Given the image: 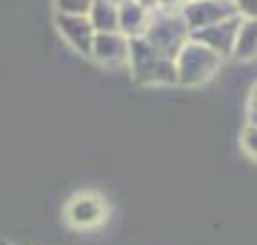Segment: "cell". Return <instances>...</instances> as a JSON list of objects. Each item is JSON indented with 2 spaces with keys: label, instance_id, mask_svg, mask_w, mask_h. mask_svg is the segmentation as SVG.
<instances>
[{
  "label": "cell",
  "instance_id": "cell-1",
  "mask_svg": "<svg viewBox=\"0 0 257 245\" xmlns=\"http://www.w3.org/2000/svg\"><path fill=\"white\" fill-rule=\"evenodd\" d=\"M175 66H177V86H203L220 72L223 57L214 55L211 49H206L197 40H189L177 52Z\"/></svg>",
  "mask_w": 257,
  "mask_h": 245
},
{
  "label": "cell",
  "instance_id": "cell-2",
  "mask_svg": "<svg viewBox=\"0 0 257 245\" xmlns=\"http://www.w3.org/2000/svg\"><path fill=\"white\" fill-rule=\"evenodd\" d=\"M143 37H146L149 43H152V49H157L163 57L175 60L177 52L192 40V32H189V26L183 23L180 15H160V18H152L149 32Z\"/></svg>",
  "mask_w": 257,
  "mask_h": 245
},
{
  "label": "cell",
  "instance_id": "cell-3",
  "mask_svg": "<svg viewBox=\"0 0 257 245\" xmlns=\"http://www.w3.org/2000/svg\"><path fill=\"white\" fill-rule=\"evenodd\" d=\"M180 18L189 26V32H200V29L217 26L223 20L240 18V15L231 0H194V3H186L183 6Z\"/></svg>",
  "mask_w": 257,
  "mask_h": 245
},
{
  "label": "cell",
  "instance_id": "cell-4",
  "mask_svg": "<svg viewBox=\"0 0 257 245\" xmlns=\"http://www.w3.org/2000/svg\"><path fill=\"white\" fill-rule=\"evenodd\" d=\"M240 20H243V18H231V20H223V23H217V26H209V29H200V32H192V40L203 43L206 49H211L214 55H220L223 60H226V57H231V52H234V40H237Z\"/></svg>",
  "mask_w": 257,
  "mask_h": 245
},
{
  "label": "cell",
  "instance_id": "cell-5",
  "mask_svg": "<svg viewBox=\"0 0 257 245\" xmlns=\"http://www.w3.org/2000/svg\"><path fill=\"white\" fill-rule=\"evenodd\" d=\"M92 57L100 66H126L128 63V37L120 35V32L94 35Z\"/></svg>",
  "mask_w": 257,
  "mask_h": 245
},
{
  "label": "cell",
  "instance_id": "cell-6",
  "mask_svg": "<svg viewBox=\"0 0 257 245\" xmlns=\"http://www.w3.org/2000/svg\"><path fill=\"white\" fill-rule=\"evenodd\" d=\"M66 217H69V222L77 225V228H92L106 217V205H103V200L94 197V194H80V197H74V200L69 202Z\"/></svg>",
  "mask_w": 257,
  "mask_h": 245
},
{
  "label": "cell",
  "instance_id": "cell-7",
  "mask_svg": "<svg viewBox=\"0 0 257 245\" xmlns=\"http://www.w3.org/2000/svg\"><path fill=\"white\" fill-rule=\"evenodd\" d=\"M57 26H60V35L69 40V43L83 52V55H92V43H94V32L89 18H77V15H57Z\"/></svg>",
  "mask_w": 257,
  "mask_h": 245
},
{
  "label": "cell",
  "instance_id": "cell-8",
  "mask_svg": "<svg viewBox=\"0 0 257 245\" xmlns=\"http://www.w3.org/2000/svg\"><path fill=\"white\" fill-rule=\"evenodd\" d=\"M117 23H120V35L135 40V37H143L149 32L152 12H146L138 0H123V3H117Z\"/></svg>",
  "mask_w": 257,
  "mask_h": 245
},
{
  "label": "cell",
  "instance_id": "cell-9",
  "mask_svg": "<svg viewBox=\"0 0 257 245\" xmlns=\"http://www.w3.org/2000/svg\"><path fill=\"white\" fill-rule=\"evenodd\" d=\"M231 57L237 63H251V60H257V20H240Z\"/></svg>",
  "mask_w": 257,
  "mask_h": 245
},
{
  "label": "cell",
  "instance_id": "cell-10",
  "mask_svg": "<svg viewBox=\"0 0 257 245\" xmlns=\"http://www.w3.org/2000/svg\"><path fill=\"white\" fill-rule=\"evenodd\" d=\"M89 23L97 35H106V32H120L117 23V3L111 0H94L92 9H89Z\"/></svg>",
  "mask_w": 257,
  "mask_h": 245
},
{
  "label": "cell",
  "instance_id": "cell-11",
  "mask_svg": "<svg viewBox=\"0 0 257 245\" xmlns=\"http://www.w3.org/2000/svg\"><path fill=\"white\" fill-rule=\"evenodd\" d=\"M240 148H243V154L257 160V126L254 123H246L243 131H240Z\"/></svg>",
  "mask_w": 257,
  "mask_h": 245
},
{
  "label": "cell",
  "instance_id": "cell-12",
  "mask_svg": "<svg viewBox=\"0 0 257 245\" xmlns=\"http://www.w3.org/2000/svg\"><path fill=\"white\" fill-rule=\"evenodd\" d=\"M94 0H57V9L60 15H77V18H89Z\"/></svg>",
  "mask_w": 257,
  "mask_h": 245
},
{
  "label": "cell",
  "instance_id": "cell-13",
  "mask_svg": "<svg viewBox=\"0 0 257 245\" xmlns=\"http://www.w3.org/2000/svg\"><path fill=\"white\" fill-rule=\"evenodd\" d=\"M243 20H257V0H231Z\"/></svg>",
  "mask_w": 257,
  "mask_h": 245
},
{
  "label": "cell",
  "instance_id": "cell-14",
  "mask_svg": "<svg viewBox=\"0 0 257 245\" xmlns=\"http://www.w3.org/2000/svg\"><path fill=\"white\" fill-rule=\"evenodd\" d=\"M246 123L257 126V83L248 89V97H246Z\"/></svg>",
  "mask_w": 257,
  "mask_h": 245
},
{
  "label": "cell",
  "instance_id": "cell-15",
  "mask_svg": "<svg viewBox=\"0 0 257 245\" xmlns=\"http://www.w3.org/2000/svg\"><path fill=\"white\" fill-rule=\"evenodd\" d=\"M189 3V0H160V15H180L183 12V6Z\"/></svg>",
  "mask_w": 257,
  "mask_h": 245
},
{
  "label": "cell",
  "instance_id": "cell-16",
  "mask_svg": "<svg viewBox=\"0 0 257 245\" xmlns=\"http://www.w3.org/2000/svg\"><path fill=\"white\" fill-rule=\"evenodd\" d=\"M138 3H140V6H143L146 12H152V15L160 9V0H138Z\"/></svg>",
  "mask_w": 257,
  "mask_h": 245
},
{
  "label": "cell",
  "instance_id": "cell-17",
  "mask_svg": "<svg viewBox=\"0 0 257 245\" xmlns=\"http://www.w3.org/2000/svg\"><path fill=\"white\" fill-rule=\"evenodd\" d=\"M189 3H194V0H189Z\"/></svg>",
  "mask_w": 257,
  "mask_h": 245
}]
</instances>
